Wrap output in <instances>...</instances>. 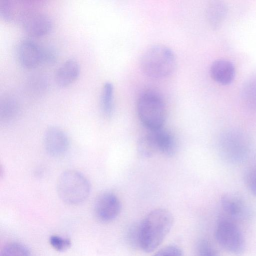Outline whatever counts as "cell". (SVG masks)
<instances>
[{
  "instance_id": "1",
  "label": "cell",
  "mask_w": 256,
  "mask_h": 256,
  "mask_svg": "<svg viewBox=\"0 0 256 256\" xmlns=\"http://www.w3.org/2000/svg\"><path fill=\"white\" fill-rule=\"evenodd\" d=\"M173 222V216L166 209L150 212L139 224L140 248L148 253L154 250L170 230Z\"/></svg>"
},
{
  "instance_id": "2",
  "label": "cell",
  "mask_w": 256,
  "mask_h": 256,
  "mask_svg": "<svg viewBox=\"0 0 256 256\" xmlns=\"http://www.w3.org/2000/svg\"><path fill=\"white\" fill-rule=\"evenodd\" d=\"M142 72L152 78H162L174 72L176 60L173 51L166 46H152L144 53L140 60Z\"/></svg>"
},
{
  "instance_id": "3",
  "label": "cell",
  "mask_w": 256,
  "mask_h": 256,
  "mask_svg": "<svg viewBox=\"0 0 256 256\" xmlns=\"http://www.w3.org/2000/svg\"><path fill=\"white\" fill-rule=\"evenodd\" d=\"M218 150L225 162L237 164L248 156L252 147L251 140L246 133L236 128L222 132L218 140Z\"/></svg>"
},
{
  "instance_id": "4",
  "label": "cell",
  "mask_w": 256,
  "mask_h": 256,
  "mask_svg": "<svg viewBox=\"0 0 256 256\" xmlns=\"http://www.w3.org/2000/svg\"><path fill=\"white\" fill-rule=\"evenodd\" d=\"M91 190L90 184L80 172L68 170L62 172L56 182V192L64 202L72 205L80 204L88 197Z\"/></svg>"
},
{
  "instance_id": "5",
  "label": "cell",
  "mask_w": 256,
  "mask_h": 256,
  "mask_svg": "<svg viewBox=\"0 0 256 256\" xmlns=\"http://www.w3.org/2000/svg\"><path fill=\"white\" fill-rule=\"evenodd\" d=\"M136 111L141 122L150 130L163 128L166 117V104L160 94L146 90L139 96Z\"/></svg>"
},
{
  "instance_id": "6",
  "label": "cell",
  "mask_w": 256,
  "mask_h": 256,
  "mask_svg": "<svg viewBox=\"0 0 256 256\" xmlns=\"http://www.w3.org/2000/svg\"><path fill=\"white\" fill-rule=\"evenodd\" d=\"M234 222L221 216L216 225L215 238L226 251L235 256H240L245 250V240L242 232Z\"/></svg>"
},
{
  "instance_id": "7",
  "label": "cell",
  "mask_w": 256,
  "mask_h": 256,
  "mask_svg": "<svg viewBox=\"0 0 256 256\" xmlns=\"http://www.w3.org/2000/svg\"><path fill=\"white\" fill-rule=\"evenodd\" d=\"M24 30L33 36H42L48 34L51 30L52 24L51 19L46 14L34 11L23 12L19 18Z\"/></svg>"
},
{
  "instance_id": "8",
  "label": "cell",
  "mask_w": 256,
  "mask_h": 256,
  "mask_svg": "<svg viewBox=\"0 0 256 256\" xmlns=\"http://www.w3.org/2000/svg\"><path fill=\"white\" fill-rule=\"evenodd\" d=\"M121 203L118 196L112 192L101 194L94 205L95 215L100 221L109 222L114 220L121 210Z\"/></svg>"
},
{
  "instance_id": "9",
  "label": "cell",
  "mask_w": 256,
  "mask_h": 256,
  "mask_svg": "<svg viewBox=\"0 0 256 256\" xmlns=\"http://www.w3.org/2000/svg\"><path fill=\"white\" fill-rule=\"evenodd\" d=\"M43 145L48 154L52 157H59L67 152L70 140L63 130L58 126H50L44 134Z\"/></svg>"
},
{
  "instance_id": "10",
  "label": "cell",
  "mask_w": 256,
  "mask_h": 256,
  "mask_svg": "<svg viewBox=\"0 0 256 256\" xmlns=\"http://www.w3.org/2000/svg\"><path fill=\"white\" fill-rule=\"evenodd\" d=\"M16 54L20 64L25 68H32L41 64L42 46L32 40L20 42Z\"/></svg>"
},
{
  "instance_id": "11",
  "label": "cell",
  "mask_w": 256,
  "mask_h": 256,
  "mask_svg": "<svg viewBox=\"0 0 256 256\" xmlns=\"http://www.w3.org/2000/svg\"><path fill=\"white\" fill-rule=\"evenodd\" d=\"M223 216L233 221L244 218L248 214L246 202L239 195L229 193L224 195L220 200Z\"/></svg>"
},
{
  "instance_id": "12",
  "label": "cell",
  "mask_w": 256,
  "mask_h": 256,
  "mask_svg": "<svg viewBox=\"0 0 256 256\" xmlns=\"http://www.w3.org/2000/svg\"><path fill=\"white\" fill-rule=\"evenodd\" d=\"M80 67L78 61L74 58L65 60L57 69L55 80L61 87H66L72 84L78 77Z\"/></svg>"
},
{
  "instance_id": "13",
  "label": "cell",
  "mask_w": 256,
  "mask_h": 256,
  "mask_svg": "<svg viewBox=\"0 0 256 256\" xmlns=\"http://www.w3.org/2000/svg\"><path fill=\"white\" fill-rule=\"evenodd\" d=\"M210 74L214 80L222 84H228L232 82L234 78V66L231 61L227 59H218L212 64Z\"/></svg>"
},
{
  "instance_id": "14",
  "label": "cell",
  "mask_w": 256,
  "mask_h": 256,
  "mask_svg": "<svg viewBox=\"0 0 256 256\" xmlns=\"http://www.w3.org/2000/svg\"><path fill=\"white\" fill-rule=\"evenodd\" d=\"M20 106L16 98L10 94L4 95L0 100V122L2 124H11L18 118Z\"/></svg>"
},
{
  "instance_id": "15",
  "label": "cell",
  "mask_w": 256,
  "mask_h": 256,
  "mask_svg": "<svg viewBox=\"0 0 256 256\" xmlns=\"http://www.w3.org/2000/svg\"><path fill=\"white\" fill-rule=\"evenodd\" d=\"M150 131L154 136L159 153L168 157L172 156L176 154V141L170 132L163 128Z\"/></svg>"
},
{
  "instance_id": "16",
  "label": "cell",
  "mask_w": 256,
  "mask_h": 256,
  "mask_svg": "<svg viewBox=\"0 0 256 256\" xmlns=\"http://www.w3.org/2000/svg\"><path fill=\"white\" fill-rule=\"evenodd\" d=\"M114 88L112 84L107 82L104 83L102 90L100 98V108L103 115L110 118L114 112Z\"/></svg>"
},
{
  "instance_id": "17",
  "label": "cell",
  "mask_w": 256,
  "mask_h": 256,
  "mask_svg": "<svg viewBox=\"0 0 256 256\" xmlns=\"http://www.w3.org/2000/svg\"><path fill=\"white\" fill-rule=\"evenodd\" d=\"M136 150L139 155L144 158H151L158 152L155 140L150 131L138 139Z\"/></svg>"
},
{
  "instance_id": "18",
  "label": "cell",
  "mask_w": 256,
  "mask_h": 256,
  "mask_svg": "<svg viewBox=\"0 0 256 256\" xmlns=\"http://www.w3.org/2000/svg\"><path fill=\"white\" fill-rule=\"evenodd\" d=\"M244 102L250 108L256 110V78L250 80L242 90Z\"/></svg>"
},
{
  "instance_id": "19",
  "label": "cell",
  "mask_w": 256,
  "mask_h": 256,
  "mask_svg": "<svg viewBox=\"0 0 256 256\" xmlns=\"http://www.w3.org/2000/svg\"><path fill=\"white\" fill-rule=\"evenodd\" d=\"M0 256H31L30 252L24 245L14 242L5 246Z\"/></svg>"
},
{
  "instance_id": "20",
  "label": "cell",
  "mask_w": 256,
  "mask_h": 256,
  "mask_svg": "<svg viewBox=\"0 0 256 256\" xmlns=\"http://www.w3.org/2000/svg\"><path fill=\"white\" fill-rule=\"evenodd\" d=\"M14 5L8 0H0V16L8 22H12L15 18Z\"/></svg>"
},
{
  "instance_id": "21",
  "label": "cell",
  "mask_w": 256,
  "mask_h": 256,
  "mask_svg": "<svg viewBox=\"0 0 256 256\" xmlns=\"http://www.w3.org/2000/svg\"><path fill=\"white\" fill-rule=\"evenodd\" d=\"M58 58V51L54 46H42L41 64H54L56 62Z\"/></svg>"
},
{
  "instance_id": "22",
  "label": "cell",
  "mask_w": 256,
  "mask_h": 256,
  "mask_svg": "<svg viewBox=\"0 0 256 256\" xmlns=\"http://www.w3.org/2000/svg\"><path fill=\"white\" fill-rule=\"evenodd\" d=\"M223 6L220 4H212L208 10L207 16L210 22L212 25H216L220 20L224 12Z\"/></svg>"
},
{
  "instance_id": "23",
  "label": "cell",
  "mask_w": 256,
  "mask_h": 256,
  "mask_svg": "<svg viewBox=\"0 0 256 256\" xmlns=\"http://www.w3.org/2000/svg\"><path fill=\"white\" fill-rule=\"evenodd\" d=\"M50 243L52 247L58 252H63L71 246L70 240L61 236L54 235L50 238Z\"/></svg>"
},
{
  "instance_id": "24",
  "label": "cell",
  "mask_w": 256,
  "mask_h": 256,
  "mask_svg": "<svg viewBox=\"0 0 256 256\" xmlns=\"http://www.w3.org/2000/svg\"><path fill=\"white\" fill-rule=\"evenodd\" d=\"M196 250L198 256H219L210 242L206 240L198 242Z\"/></svg>"
},
{
  "instance_id": "25",
  "label": "cell",
  "mask_w": 256,
  "mask_h": 256,
  "mask_svg": "<svg viewBox=\"0 0 256 256\" xmlns=\"http://www.w3.org/2000/svg\"><path fill=\"white\" fill-rule=\"evenodd\" d=\"M244 181L249 190L256 196V166L249 168L245 172Z\"/></svg>"
},
{
  "instance_id": "26",
  "label": "cell",
  "mask_w": 256,
  "mask_h": 256,
  "mask_svg": "<svg viewBox=\"0 0 256 256\" xmlns=\"http://www.w3.org/2000/svg\"><path fill=\"white\" fill-rule=\"evenodd\" d=\"M153 256H184V254L180 247L170 245L160 249Z\"/></svg>"
},
{
  "instance_id": "27",
  "label": "cell",
  "mask_w": 256,
  "mask_h": 256,
  "mask_svg": "<svg viewBox=\"0 0 256 256\" xmlns=\"http://www.w3.org/2000/svg\"><path fill=\"white\" fill-rule=\"evenodd\" d=\"M127 238L130 244L134 248H140L139 224L132 225L127 232Z\"/></svg>"
}]
</instances>
